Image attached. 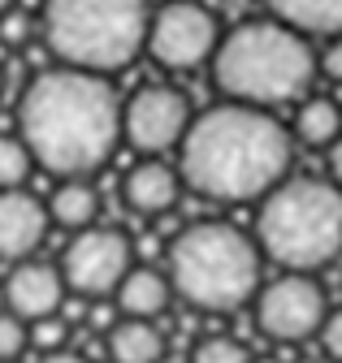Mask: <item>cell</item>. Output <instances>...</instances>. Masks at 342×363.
I'll list each match as a JSON object with an SVG mask.
<instances>
[{
    "label": "cell",
    "instance_id": "8",
    "mask_svg": "<svg viewBox=\"0 0 342 363\" xmlns=\"http://www.w3.org/2000/svg\"><path fill=\"white\" fill-rule=\"evenodd\" d=\"M325 315H329V303L312 272L286 268V277L260 286V294H255V329L269 342H286V346L308 342L312 333H321Z\"/></svg>",
    "mask_w": 342,
    "mask_h": 363
},
{
    "label": "cell",
    "instance_id": "15",
    "mask_svg": "<svg viewBox=\"0 0 342 363\" xmlns=\"http://www.w3.org/2000/svg\"><path fill=\"white\" fill-rule=\"evenodd\" d=\"M109 354H113V363H160L165 337L143 315H121L109 329Z\"/></svg>",
    "mask_w": 342,
    "mask_h": 363
},
{
    "label": "cell",
    "instance_id": "2",
    "mask_svg": "<svg viewBox=\"0 0 342 363\" xmlns=\"http://www.w3.org/2000/svg\"><path fill=\"white\" fill-rule=\"evenodd\" d=\"M294 139L269 113L243 100H226L191 117L187 139L178 143V173L182 182L217 203H247L265 199L290 173Z\"/></svg>",
    "mask_w": 342,
    "mask_h": 363
},
{
    "label": "cell",
    "instance_id": "20",
    "mask_svg": "<svg viewBox=\"0 0 342 363\" xmlns=\"http://www.w3.org/2000/svg\"><path fill=\"white\" fill-rule=\"evenodd\" d=\"M191 363H251V350L234 337H221V333H212L204 342H195L191 350Z\"/></svg>",
    "mask_w": 342,
    "mask_h": 363
},
{
    "label": "cell",
    "instance_id": "22",
    "mask_svg": "<svg viewBox=\"0 0 342 363\" xmlns=\"http://www.w3.org/2000/svg\"><path fill=\"white\" fill-rule=\"evenodd\" d=\"M31 39V18L26 13H0V43H9V48H18V43Z\"/></svg>",
    "mask_w": 342,
    "mask_h": 363
},
{
    "label": "cell",
    "instance_id": "3",
    "mask_svg": "<svg viewBox=\"0 0 342 363\" xmlns=\"http://www.w3.org/2000/svg\"><path fill=\"white\" fill-rule=\"evenodd\" d=\"M312 35L282 18H255L221 35L212 52V82L226 100H243L255 108H277L299 100L321 69L312 52Z\"/></svg>",
    "mask_w": 342,
    "mask_h": 363
},
{
    "label": "cell",
    "instance_id": "14",
    "mask_svg": "<svg viewBox=\"0 0 342 363\" xmlns=\"http://www.w3.org/2000/svg\"><path fill=\"white\" fill-rule=\"evenodd\" d=\"M113 298L121 315L156 320V315H165L169 298H174V281H169V272H156V268H131L121 277V286L113 290Z\"/></svg>",
    "mask_w": 342,
    "mask_h": 363
},
{
    "label": "cell",
    "instance_id": "1",
    "mask_svg": "<svg viewBox=\"0 0 342 363\" xmlns=\"http://www.w3.org/2000/svg\"><path fill=\"white\" fill-rule=\"evenodd\" d=\"M18 134L53 177H87L121 143V100L104 74L57 65L26 82Z\"/></svg>",
    "mask_w": 342,
    "mask_h": 363
},
{
    "label": "cell",
    "instance_id": "24",
    "mask_svg": "<svg viewBox=\"0 0 342 363\" xmlns=\"http://www.w3.org/2000/svg\"><path fill=\"white\" fill-rule=\"evenodd\" d=\"M44 350H53V346H61V337H65V325L57 320V315H44V320H35V333H31Z\"/></svg>",
    "mask_w": 342,
    "mask_h": 363
},
{
    "label": "cell",
    "instance_id": "5",
    "mask_svg": "<svg viewBox=\"0 0 342 363\" xmlns=\"http://www.w3.org/2000/svg\"><path fill=\"white\" fill-rule=\"evenodd\" d=\"M255 238L269 259L294 272H316L342 251V186L321 177H282L260 199Z\"/></svg>",
    "mask_w": 342,
    "mask_h": 363
},
{
    "label": "cell",
    "instance_id": "17",
    "mask_svg": "<svg viewBox=\"0 0 342 363\" xmlns=\"http://www.w3.org/2000/svg\"><path fill=\"white\" fill-rule=\"evenodd\" d=\"M96 212H100V195L82 177H61V186L48 199V216L61 230H87V225H96Z\"/></svg>",
    "mask_w": 342,
    "mask_h": 363
},
{
    "label": "cell",
    "instance_id": "11",
    "mask_svg": "<svg viewBox=\"0 0 342 363\" xmlns=\"http://www.w3.org/2000/svg\"><path fill=\"white\" fill-rule=\"evenodd\" d=\"M65 272L61 264H39V259H18V268L9 272L5 281V303L9 311H18L22 320H44V315H57L61 311V298H65Z\"/></svg>",
    "mask_w": 342,
    "mask_h": 363
},
{
    "label": "cell",
    "instance_id": "12",
    "mask_svg": "<svg viewBox=\"0 0 342 363\" xmlns=\"http://www.w3.org/2000/svg\"><path fill=\"white\" fill-rule=\"evenodd\" d=\"M48 225H53V216L35 195H26L22 186L0 191V259L5 264L31 259L39 251V242H44Z\"/></svg>",
    "mask_w": 342,
    "mask_h": 363
},
{
    "label": "cell",
    "instance_id": "16",
    "mask_svg": "<svg viewBox=\"0 0 342 363\" xmlns=\"http://www.w3.org/2000/svg\"><path fill=\"white\" fill-rule=\"evenodd\" d=\"M269 13L304 35H342V0H265Z\"/></svg>",
    "mask_w": 342,
    "mask_h": 363
},
{
    "label": "cell",
    "instance_id": "7",
    "mask_svg": "<svg viewBox=\"0 0 342 363\" xmlns=\"http://www.w3.org/2000/svg\"><path fill=\"white\" fill-rule=\"evenodd\" d=\"M217 43H221L217 18L204 5H195V0H169L148 22V57L160 69H174V74L208 65Z\"/></svg>",
    "mask_w": 342,
    "mask_h": 363
},
{
    "label": "cell",
    "instance_id": "21",
    "mask_svg": "<svg viewBox=\"0 0 342 363\" xmlns=\"http://www.w3.org/2000/svg\"><path fill=\"white\" fill-rule=\"evenodd\" d=\"M26 320L18 311H0V359H18L26 350Z\"/></svg>",
    "mask_w": 342,
    "mask_h": 363
},
{
    "label": "cell",
    "instance_id": "25",
    "mask_svg": "<svg viewBox=\"0 0 342 363\" xmlns=\"http://www.w3.org/2000/svg\"><path fill=\"white\" fill-rule=\"evenodd\" d=\"M316 61H321V74H325V78L342 82V35H329V48H325Z\"/></svg>",
    "mask_w": 342,
    "mask_h": 363
},
{
    "label": "cell",
    "instance_id": "4",
    "mask_svg": "<svg viewBox=\"0 0 342 363\" xmlns=\"http://www.w3.org/2000/svg\"><path fill=\"white\" fill-rule=\"evenodd\" d=\"M174 294L208 315H230L260 294V247L230 220H195L169 242Z\"/></svg>",
    "mask_w": 342,
    "mask_h": 363
},
{
    "label": "cell",
    "instance_id": "23",
    "mask_svg": "<svg viewBox=\"0 0 342 363\" xmlns=\"http://www.w3.org/2000/svg\"><path fill=\"white\" fill-rule=\"evenodd\" d=\"M316 337H321V346H325V354L342 363V307L325 315V325H321V333H316Z\"/></svg>",
    "mask_w": 342,
    "mask_h": 363
},
{
    "label": "cell",
    "instance_id": "26",
    "mask_svg": "<svg viewBox=\"0 0 342 363\" xmlns=\"http://www.w3.org/2000/svg\"><path fill=\"white\" fill-rule=\"evenodd\" d=\"M39 363H87L78 350H70V346H53V350H44V359Z\"/></svg>",
    "mask_w": 342,
    "mask_h": 363
},
{
    "label": "cell",
    "instance_id": "9",
    "mask_svg": "<svg viewBox=\"0 0 342 363\" xmlns=\"http://www.w3.org/2000/svg\"><path fill=\"white\" fill-rule=\"evenodd\" d=\"M135 268V247L121 230H74L70 247L61 251V272H65V286L82 298H104L121 286V277Z\"/></svg>",
    "mask_w": 342,
    "mask_h": 363
},
{
    "label": "cell",
    "instance_id": "19",
    "mask_svg": "<svg viewBox=\"0 0 342 363\" xmlns=\"http://www.w3.org/2000/svg\"><path fill=\"white\" fill-rule=\"evenodd\" d=\"M31 164H35V156H31V147H26V139L18 134H0V191H13V186H22L26 182V173H31Z\"/></svg>",
    "mask_w": 342,
    "mask_h": 363
},
{
    "label": "cell",
    "instance_id": "13",
    "mask_svg": "<svg viewBox=\"0 0 342 363\" xmlns=\"http://www.w3.org/2000/svg\"><path fill=\"white\" fill-rule=\"evenodd\" d=\"M182 186H187L182 173H174L169 164H160V160H139L131 173L121 177V199H126V208L139 212V216H165L169 208L178 203Z\"/></svg>",
    "mask_w": 342,
    "mask_h": 363
},
{
    "label": "cell",
    "instance_id": "29",
    "mask_svg": "<svg viewBox=\"0 0 342 363\" xmlns=\"http://www.w3.org/2000/svg\"><path fill=\"white\" fill-rule=\"evenodd\" d=\"M0 363H13V359H0Z\"/></svg>",
    "mask_w": 342,
    "mask_h": 363
},
{
    "label": "cell",
    "instance_id": "28",
    "mask_svg": "<svg viewBox=\"0 0 342 363\" xmlns=\"http://www.w3.org/2000/svg\"><path fill=\"white\" fill-rule=\"evenodd\" d=\"M9 5H13V0H0V13H5V9H9Z\"/></svg>",
    "mask_w": 342,
    "mask_h": 363
},
{
    "label": "cell",
    "instance_id": "18",
    "mask_svg": "<svg viewBox=\"0 0 342 363\" xmlns=\"http://www.w3.org/2000/svg\"><path fill=\"white\" fill-rule=\"evenodd\" d=\"M342 134V113L333 100H308L299 104V117H294V139L304 147H329L333 139Z\"/></svg>",
    "mask_w": 342,
    "mask_h": 363
},
{
    "label": "cell",
    "instance_id": "6",
    "mask_svg": "<svg viewBox=\"0 0 342 363\" xmlns=\"http://www.w3.org/2000/svg\"><path fill=\"white\" fill-rule=\"evenodd\" d=\"M148 22L143 0H48L44 43L61 65L117 74L148 48Z\"/></svg>",
    "mask_w": 342,
    "mask_h": 363
},
{
    "label": "cell",
    "instance_id": "27",
    "mask_svg": "<svg viewBox=\"0 0 342 363\" xmlns=\"http://www.w3.org/2000/svg\"><path fill=\"white\" fill-rule=\"evenodd\" d=\"M329 177H333L338 186H342V134H338V139L329 143Z\"/></svg>",
    "mask_w": 342,
    "mask_h": 363
},
{
    "label": "cell",
    "instance_id": "10",
    "mask_svg": "<svg viewBox=\"0 0 342 363\" xmlns=\"http://www.w3.org/2000/svg\"><path fill=\"white\" fill-rule=\"evenodd\" d=\"M191 130V100L178 86H143L121 104V139L143 156L178 147Z\"/></svg>",
    "mask_w": 342,
    "mask_h": 363
}]
</instances>
